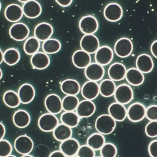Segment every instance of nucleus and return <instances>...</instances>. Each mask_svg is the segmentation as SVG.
<instances>
[{"instance_id":"1","label":"nucleus","mask_w":157,"mask_h":157,"mask_svg":"<svg viewBox=\"0 0 157 157\" xmlns=\"http://www.w3.org/2000/svg\"><path fill=\"white\" fill-rule=\"evenodd\" d=\"M116 127V121L109 114L101 115L97 117L95 122L96 131L103 136L112 133Z\"/></svg>"},{"instance_id":"2","label":"nucleus","mask_w":157,"mask_h":157,"mask_svg":"<svg viewBox=\"0 0 157 157\" xmlns=\"http://www.w3.org/2000/svg\"><path fill=\"white\" fill-rule=\"evenodd\" d=\"M114 96L116 102L125 105L133 100V90L130 85L122 84L116 87Z\"/></svg>"},{"instance_id":"3","label":"nucleus","mask_w":157,"mask_h":157,"mask_svg":"<svg viewBox=\"0 0 157 157\" xmlns=\"http://www.w3.org/2000/svg\"><path fill=\"white\" fill-rule=\"evenodd\" d=\"M99 22L94 16L87 15L81 18L79 21V28L85 35H94L99 29Z\"/></svg>"},{"instance_id":"4","label":"nucleus","mask_w":157,"mask_h":157,"mask_svg":"<svg viewBox=\"0 0 157 157\" xmlns=\"http://www.w3.org/2000/svg\"><path fill=\"white\" fill-rule=\"evenodd\" d=\"M133 51V44L131 39L123 37L118 39L114 46V51L118 57H127L132 54Z\"/></svg>"},{"instance_id":"5","label":"nucleus","mask_w":157,"mask_h":157,"mask_svg":"<svg viewBox=\"0 0 157 157\" xmlns=\"http://www.w3.org/2000/svg\"><path fill=\"white\" fill-rule=\"evenodd\" d=\"M59 124L57 116L49 113L42 115L38 120V128L44 132H53Z\"/></svg>"},{"instance_id":"6","label":"nucleus","mask_w":157,"mask_h":157,"mask_svg":"<svg viewBox=\"0 0 157 157\" xmlns=\"http://www.w3.org/2000/svg\"><path fill=\"white\" fill-rule=\"evenodd\" d=\"M34 142L30 137L22 135L16 138L14 142V148L22 155H29L34 148Z\"/></svg>"},{"instance_id":"7","label":"nucleus","mask_w":157,"mask_h":157,"mask_svg":"<svg viewBox=\"0 0 157 157\" xmlns=\"http://www.w3.org/2000/svg\"><path fill=\"white\" fill-rule=\"evenodd\" d=\"M146 108L141 102H134L127 110L128 119L133 123L141 122L145 117Z\"/></svg>"},{"instance_id":"8","label":"nucleus","mask_w":157,"mask_h":157,"mask_svg":"<svg viewBox=\"0 0 157 157\" xmlns=\"http://www.w3.org/2000/svg\"><path fill=\"white\" fill-rule=\"evenodd\" d=\"M103 16L108 21H118L123 16V8L120 4L115 2L109 3L104 8Z\"/></svg>"},{"instance_id":"9","label":"nucleus","mask_w":157,"mask_h":157,"mask_svg":"<svg viewBox=\"0 0 157 157\" xmlns=\"http://www.w3.org/2000/svg\"><path fill=\"white\" fill-rule=\"evenodd\" d=\"M81 49L89 54H95L100 47L98 38L94 35H85L80 41Z\"/></svg>"},{"instance_id":"10","label":"nucleus","mask_w":157,"mask_h":157,"mask_svg":"<svg viewBox=\"0 0 157 157\" xmlns=\"http://www.w3.org/2000/svg\"><path fill=\"white\" fill-rule=\"evenodd\" d=\"M30 33L29 28L22 22H17L12 25L9 29L10 37L17 41H23L27 39Z\"/></svg>"},{"instance_id":"11","label":"nucleus","mask_w":157,"mask_h":157,"mask_svg":"<svg viewBox=\"0 0 157 157\" xmlns=\"http://www.w3.org/2000/svg\"><path fill=\"white\" fill-rule=\"evenodd\" d=\"M84 73L85 77L88 80L96 82L103 78L105 74V70L103 67L94 62L91 63L85 69Z\"/></svg>"},{"instance_id":"12","label":"nucleus","mask_w":157,"mask_h":157,"mask_svg":"<svg viewBox=\"0 0 157 157\" xmlns=\"http://www.w3.org/2000/svg\"><path fill=\"white\" fill-rule=\"evenodd\" d=\"M95 61L102 67L109 64L114 59V52L109 46H102L95 53Z\"/></svg>"},{"instance_id":"13","label":"nucleus","mask_w":157,"mask_h":157,"mask_svg":"<svg viewBox=\"0 0 157 157\" xmlns=\"http://www.w3.org/2000/svg\"><path fill=\"white\" fill-rule=\"evenodd\" d=\"M44 105L47 112L55 115L60 114L62 110V100L55 94H51L46 97Z\"/></svg>"},{"instance_id":"14","label":"nucleus","mask_w":157,"mask_h":157,"mask_svg":"<svg viewBox=\"0 0 157 157\" xmlns=\"http://www.w3.org/2000/svg\"><path fill=\"white\" fill-rule=\"evenodd\" d=\"M53 32V28L51 24L43 22L36 26L34 34V37L39 41L44 42L51 38Z\"/></svg>"},{"instance_id":"15","label":"nucleus","mask_w":157,"mask_h":157,"mask_svg":"<svg viewBox=\"0 0 157 157\" xmlns=\"http://www.w3.org/2000/svg\"><path fill=\"white\" fill-rule=\"evenodd\" d=\"M22 8L24 15L30 19L38 18L42 12L41 5L35 0L27 1L24 3Z\"/></svg>"},{"instance_id":"16","label":"nucleus","mask_w":157,"mask_h":157,"mask_svg":"<svg viewBox=\"0 0 157 157\" xmlns=\"http://www.w3.org/2000/svg\"><path fill=\"white\" fill-rule=\"evenodd\" d=\"M81 92L83 97L86 100H94L100 94L99 85L96 82L88 81L83 85Z\"/></svg>"},{"instance_id":"17","label":"nucleus","mask_w":157,"mask_h":157,"mask_svg":"<svg viewBox=\"0 0 157 157\" xmlns=\"http://www.w3.org/2000/svg\"><path fill=\"white\" fill-rule=\"evenodd\" d=\"M136 69L143 74H147L153 70L154 62L151 56L147 54H142L136 59Z\"/></svg>"},{"instance_id":"18","label":"nucleus","mask_w":157,"mask_h":157,"mask_svg":"<svg viewBox=\"0 0 157 157\" xmlns=\"http://www.w3.org/2000/svg\"><path fill=\"white\" fill-rule=\"evenodd\" d=\"M80 144L78 140L71 137L62 142L59 146L60 150L67 157L76 155L80 147Z\"/></svg>"},{"instance_id":"19","label":"nucleus","mask_w":157,"mask_h":157,"mask_svg":"<svg viewBox=\"0 0 157 157\" xmlns=\"http://www.w3.org/2000/svg\"><path fill=\"white\" fill-rule=\"evenodd\" d=\"M18 95L20 102L23 104H28L35 98V90L32 85L29 83H24L18 89Z\"/></svg>"},{"instance_id":"20","label":"nucleus","mask_w":157,"mask_h":157,"mask_svg":"<svg viewBox=\"0 0 157 157\" xmlns=\"http://www.w3.org/2000/svg\"><path fill=\"white\" fill-rule=\"evenodd\" d=\"M96 110V106L91 100H84L79 101L76 113L79 118H88L92 116Z\"/></svg>"},{"instance_id":"21","label":"nucleus","mask_w":157,"mask_h":157,"mask_svg":"<svg viewBox=\"0 0 157 157\" xmlns=\"http://www.w3.org/2000/svg\"><path fill=\"white\" fill-rule=\"evenodd\" d=\"M127 69L121 63L116 62L110 65L108 70V75L113 81H120L125 78Z\"/></svg>"},{"instance_id":"22","label":"nucleus","mask_w":157,"mask_h":157,"mask_svg":"<svg viewBox=\"0 0 157 157\" xmlns=\"http://www.w3.org/2000/svg\"><path fill=\"white\" fill-rule=\"evenodd\" d=\"M72 62L77 68L85 69L91 63V56L90 54L79 49L73 54Z\"/></svg>"},{"instance_id":"23","label":"nucleus","mask_w":157,"mask_h":157,"mask_svg":"<svg viewBox=\"0 0 157 157\" xmlns=\"http://www.w3.org/2000/svg\"><path fill=\"white\" fill-rule=\"evenodd\" d=\"M109 115L116 122H123L127 117V109L124 105L115 102L108 107Z\"/></svg>"},{"instance_id":"24","label":"nucleus","mask_w":157,"mask_h":157,"mask_svg":"<svg viewBox=\"0 0 157 157\" xmlns=\"http://www.w3.org/2000/svg\"><path fill=\"white\" fill-rule=\"evenodd\" d=\"M30 63L33 69L42 70L49 66L50 59L49 55L45 53L38 52L31 56Z\"/></svg>"},{"instance_id":"25","label":"nucleus","mask_w":157,"mask_h":157,"mask_svg":"<svg viewBox=\"0 0 157 157\" xmlns=\"http://www.w3.org/2000/svg\"><path fill=\"white\" fill-rule=\"evenodd\" d=\"M4 15L9 21L17 22L22 19L23 17L22 8L17 4H9L5 9Z\"/></svg>"},{"instance_id":"26","label":"nucleus","mask_w":157,"mask_h":157,"mask_svg":"<svg viewBox=\"0 0 157 157\" xmlns=\"http://www.w3.org/2000/svg\"><path fill=\"white\" fill-rule=\"evenodd\" d=\"M62 92L67 96H76L81 91V85L74 79H66L60 86Z\"/></svg>"},{"instance_id":"27","label":"nucleus","mask_w":157,"mask_h":157,"mask_svg":"<svg viewBox=\"0 0 157 157\" xmlns=\"http://www.w3.org/2000/svg\"><path fill=\"white\" fill-rule=\"evenodd\" d=\"M125 78L128 84L133 86H139L143 83L145 77L138 69L132 67L126 71Z\"/></svg>"},{"instance_id":"28","label":"nucleus","mask_w":157,"mask_h":157,"mask_svg":"<svg viewBox=\"0 0 157 157\" xmlns=\"http://www.w3.org/2000/svg\"><path fill=\"white\" fill-rule=\"evenodd\" d=\"M30 116L26 110L19 109L13 115V122L16 127L23 128L27 127L30 123Z\"/></svg>"},{"instance_id":"29","label":"nucleus","mask_w":157,"mask_h":157,"mask_svg":"<svg viewBox=\"0 0 157 157\" xmlns=\"http://www.w3.org/2000/svg\"><path fill=\"white\" fill-rule=\"evenodd\" d=\"M53 137L58 141H64L69 139L73 136L72 128L65 124H59L53 131Z\"/></svg>"},{"instance_id":"30","label":"nucleus","mask_w":157,"mask_h":157,"mask_svg":"<svg viewBox=\"0 0 157 157\" xmlns=\"http://www.w3.org/2000/svg\"><path fill=\"white\" fill-rule=\"evenodd\" d=\"M116 85L110 78H106L102 80L99 85V91L101 96L109 98L114 96L116 89Z\"/></svg>"},{"instance_id":"31","label":"nucleus","mask_w":157,"mask_h":157,"mask_svg":"<svg viewBox=\"0 0 157 157\" xmlns=\"http://www.w3.org/2000/svg\"><path fill=\"white\" fill-rule=\"evenodd\" d=\"M106 144V138L103 135L99 133H94L88 136L87 145L94 151H98Z\"/></svg>"},{"instance_id":"32","label":"nucleus","mask_w":157,"mask_h":157,"mask_svg":"<svg viewBox=\"0 0 157 157\" xmlns=\"http://www.w3.org/2000/svg\"><path fill=\"white\" fill-rule=\"evenodd\" d=\"M61 123L69 128H75L78 125L80 118L74 112H65L60 116Z\"/></svg>"},{"instance_id":"33","label":"nucleus","mask_w":157,"mask_h":157,"mask_svg":"<svg viewBox=\"0 0 157 157\" xmlns=\"http://www.w3.org/2000/svg\"><path fill=\"white\" fill-rule=\"evenodd\" d=\"M61 48V44L58 39L50 38L44 41L42 50L46 54H53L59 52Z\"/></svg>"},{"instance_id":"34","label":"nucleus","mask_w":157,"mask_h":157,"mask_svg":"<svg viewBox=\"0 0 157 157\" xmlns=\"http://www.w3.org/2000/svg\"><path fill=\"white\" fill-rule=\"evenodd\" d=\"M20 59V54L18 49L10 48L3 53V61L9 66L16 65Z\"/></svg>"},{"instance_id":"35","label":"nucleus","mask_w":157,"mask_h":157,"mask_svg":"<svg viewBox=\"0 0 157 157\" xmlns=\"http://www.w3.org/2000/svg\"><path fill=\"white\" fill-rule=\"evenodd\" d=\"M40 47V41L35 37H30L28 38L24 43V51L26 54L33 55L38 53Z\"/></svg>"},{"instance_id":"36","label":"nucleus","mask_w":157,"mask_h":157,"mask_svg":"<svg viewBox=\"0 0 157 157\" xmlns=\"http://www.w3.org/2000/svg\"><path fill=\"white\" fill-rule=\"evenodd\" d=\"M3 100L5 105L10 108H16L20 104L18 94L13 90H8L5 92Z\"/></svg>"},{"instance_id":"37","label":"nucleus","mask_w":157,"mask_h":157,"mask_svg":"<svg viewBox=\"0 0 157 157\" xmlns=\"http://www.w3.org/2000/svg\"><path fill=\"white\" fill-rule=\"evenodd\" d=\"M79 102V100L76 96H66L62 100V109L65 112H74Z\"/></svg>"},{"instance_id":"38","label":"nucleus","mask_w":157,"mask_h":157,"mask_svg":"<svg viewBox=\"0 0 157 157\" xmlns=\"http://www.w3.org/2000/svg\"><path fill=\"white\" fill-rule=\"evenodd\" d=\"M100 150L101 157H116L118 152L116 145L110 142L104 144Z\"/></svg>"},{"instance_id":"39","label":"nucleus","mask_w":157,"mask_h":157,"mask_svg":"<svg viewBox=\"0 0 157 157\" xmlns=\"http://www.w3.org/2000/svg\"><path fill=\"white\" fill-rule=\"evenodd\" d=\"M12 145L6 140H0V157H6L12 153Z\"/></svg>"},{"instance_id":"40","label":"nucleus","mask_w":157,"mask_h":157,"mask_svg":"<svg viewBox=\"0 0 157 157\" xmlns=\"http://www.w3.org/2000/svg\"><path fill=\"white\" fill-rule=\"evenodd\" d=\"M76 155L78 157H95V152L88 145L84 144L80 146Z\"/></svg>"},{"instance_id":"41","label":"nucleus","mask_w":157,"mask_h":157,"mask_svg":"<svg viewBox=\"0 0 157 157\" xmlns=\"http://www.w3.org/2000/svg\"><path fill=\"white\" fill-rule=\"evenodd\" d=\"M145 134L150 138L157 136V121H151L148 123L145 128Z\"/></svg>"},{"instance_id":"42","label":"nucleus","mask_w":157,"mask_h":157,"mask_svg":"<svg viewBox=\"0 0 157 157\" xmlns=\"http://www.w3.org/2000/svg\"><path fill=\"white\" fill-rule=\"evenodd\" d=\"M145 117L147 120L151 121H157V105H152L146 108Z\"/></svg>"},{"instance_id":"43","label":"nucleus","mask_w":157,"mask_h":157,"mask_svg":"<svg viewBox=\"0 0 157 157\" xmlns=\"http://www.w3.org/2000/svg\"><path fill=\"white\" fill-rule=\"evenodd\" d=\"M148 152L151 157H157V140H155L150 142L148 145Z\"/></svg>"},{"instance_id":"44","label":"nucleus","mask_w":157,"mask_h":157,"mask_svg":"<svg viewBox=\"0 0 157 157\" xmlns=\"http://www.w3.org/2000/svg\"><path fill=\"white\" fill-rule=\"evenodd\" d=\"M55 2L58 4H59L60 6L66 8L67 6H69L73 3V1L72 0H56Z\"/></svg>"},{"instance_id":"45","label":"nucleus","mask_w":157,"mask_h":157,"mask_svg":"<svg viewBox=\"0 0 157 157\" xmlns=\"http://www.w3.org/2000/svg\"><path fill=\"white\" fill-rule=\"evenodd\" d=\"M150 51L152 55H153L155 59L157 58V40H155V41H153L151 44L150 47Z\"/></svg>"},{"instance_id":"46","label":"nucleus","mask_w":157,"mask_h":157,"mask_svg":"<svg viewBox=\"0 0 157 157\" xmlns=\"http://www.w3.org/2000/svg\"><path fill=\"white\" fill-rule=\"evenodd\" d=\"M49 157H67L60 150H57L52 152Z\"/></svg>"},{"instance_id":"47","label":"nucleus","mask_w":157,"mask_h":157,"mask_svg":"<svg viewBox=\"0 0 157 157\" xmlns=\"http://www.w3.org/2000/svg\"><path fill=\"white\" fill-rule=\"evenodd\" d=\"M6 130L4 124L0 122V140H2L6 135Z\"/></svg>"},{"instance_id":"48","label":"nucleus","mask_w":157,"mask_h":157,"mask_svg":"<svg viewBox=\"0 0 157 157\" xmlns=\"http://www.w3.org/2000/svg\"><path fill=\"white\" fill-rule=\"evenodd\" d=\"M3 61V53L2 52V50L0 48V64H2Z\"/></svg>"},{"instance_id":"49","label":"nucleus","mask_w":157,"mask_h":157,"mask_svg":"<svg viewBox=\"0 0 157 157\" xmlns=\"http://www.w3.org/2000/svg\"><path fill=\"white\" fill-rule=\"evenodd\" d=\"M3 73H2V70L0 68V80L2 78Z\"/></svg>"},{"instance_id":"50","label":"nucleus","mask_w":157,"mask_h":157,"mask_svg":"<svg viewBox=\"0 0 157 157\" xmlns=\"http://www.w3.org/2000/svg\"><path fill=\"white\" fill-rule=\"evenodd\" d=\"M22 157H34L33 155H23Z\"/></svg>"},{"instance_id":"51","label":"nucleus","mask_w":157,"mask_h":157,"mask_svg":"<svg viewBox=\"0 0 157 157\" xmlns=\"http://www.w3.org/2000/svg\"><path fill=\"white\" fill-rule=\"evenodd\" d=\"M17 157L15 155H8V157Z\"/></svg>"},{"instance_id":"52","label":"nucleus","mask_w":157,"mask_h":157,"mask_svg":"<svg viewBox=\"0 0 157 157\" xmlns=\"http://www.w3.org/2000/svg\"><path fill=\"white\" fill-rule=\"evenodd\" d=\"M1 8H2V5H1V3L0 2V11H1Z\"/></svg>"},{"instance_id":"53","label":"nucleus","mask_w":157,"mask_h":157,"mask_svg":"<svg viewBox=\"0 0 157 157\" xmlns=\"http://www.w3.org/2000/svg\"><path fill=\"white\" fill-rule=\"evenodd\" d=\"M77 157V155H74V156H72V157Z\"/></svg>"},{"instance_id":"54","label":"nucleus","mask_w":157,"mask_h":157,"mask_svg":"<svg viewBox=\"0 0 157 157\" xmlns=\"http://www.w3.org/2000/svg\"></svg>"}]
</instances>
